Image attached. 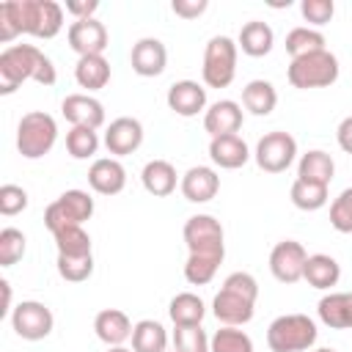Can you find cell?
Masks as SVG:
<instances>
[{"mask_svg":"<svg viewBox=\"0 0 352 352\" xmlns=\"http://www.w3.org/2000/svg\"><path fill=\"white\" fill-rule=\"evenodd\" d=\"M63 28V6L55 0H6L0 3V41L8 44L19 33L52 38Z\"/></svg>","mask_w":352,"mask_h":352,"instance_id":"6da1fadb","label":"cell"},{"mask_svg":"<svg viewBox=\"0 0 352 352\" xmlns=\"http://www.w3.org/2000/svg\"><path fill=\"white\" fill-rule=\"evenodd\" d=\"M52 60L33 44H11L0 52V94H14L25 80H36L41 85L55 82Z\"/></svg>","mask_w":352,"mask_h":352,"instance_id":"7a4b0ae2","label":"cell"},{"mask_svg":"<svg viewBox=\"0 0 352 352\" xmlns=\"http://www.w3.org/2000/svg\"><path fill=\"white\" fill-rule=\"evenodd\" d=\"M258 283L250 272H231L212 300V314L226 327H239L253 319Z\"/></svg>","mask_w":352,"mask_h":352,"instance_id":"3957f363","label":"cell"},{"mask_svg":"<svg viewBox=\"0 0 352 352\" xmlns=\"http://www.w3.org/2000/svg\"><path fill=\"white\" fill-rule=\"evenodd\" d=\"M316 322L305 314H283L267 327V346L272 352H305L316 344Z\"/></svg>","mask_w":352,"mask_h":352,"instance_id":"277c9868","label":"cell"},{"mask_svg":"<svg viewBox=\"0 0 352 352\" xmlns=\"http://www.w3.org/2000/svg\"><path fill=\"white\" fill-rule=\"evenodd\" d=\"M58 140V124L44 110H30L16 124V148L25 160H41Z\"/></svg>","mask_w":352,"mask_h":352,"instance_id":"5b68a950","label":"cell"},{"mask_svg":"<svg viewBox=\"0 0 352 352\" xmlns=\"http://www.w3.org/2000/svg\"><path fill=\"white\" fill-rule=\"evenodd\" d=\"M286 77L294 88L308 91V88H327L338 80V58L330 50L308 52L300 58H292Z\"/></svg>","mask_w":352,"mask_h":352,"instance_id":"8992f818","label":"cell"},{"mask_svg":"<svg viewBox=\"0 0 352 352\" xmlns=\"http://www.w3.org/2000/svg\"><path fill=\"white\" fill-rule=\"evenodd\" d=\"M236 41L228 36H214L209 38L206 50H204V66H201V77L204 85L209 88H228L234 82L236 74Z\"/></svg>","mask_w":352,"mask_h":352,"instance_id":"52a82bcc","label":"cell"},{"mask_svg":"<svg viewBox=\"0 0 352 352\" xmlns=\"http://www.w3.org/2000/svg\"><path fill=\"white\" fill-rule=\"evenodd\" d=\"M94 214V198L85 190H66L44 209V226L55 234L66 226H82Z\"/></svg>","mask_w":352,"mask_h":352,"instance_id":"ba28073f","label":"cell"},{"mask_svg":"<svg viewBox=\"0 0 352 352\" xmlns=\"http://www.w3.org/2000/svg\"><path fill=\"white\" fill-rule=\"evenodd\" d=\"M184 242L190 256H209L220 258L226 256V242H223V226L212 214H192L184 223Z\"/></svg>","mask_w":352,"mask_h":352,"instance_id":"9c48e42d","label":"cell"},{"mask_svg":"<svg viewBox=\"0 0 352 352\" xmlns=\"http://www.w3.org/2000/svg\"><path fill=\"white\" fill-rule=\"evenodd\" d=\"M253 157H256V165L261 170H267V173H283L294 162V157H297V140L289 132H280V129L267 132L264 138H258Z\"/></svg>","mask_w":352,"mask_h":352,"instance_id":"30bf717a","label":"cell"},{"mask_svg":"<svg viewBox=\"0 0 352 352\" xmlns=\"http://www.w3.org/2000/svg\"><path fill=\"white\" fill-rule=\"evenodd\" d=\"M52 324H55L52 311L44 302H38V300H22L11 311V327L25 341H41V338H47L52 333Z\"/></svg>","mask_w":352,"mask_h":352,"instance_id":"8fae6325","label":"cell"},{"mask_svg":"<svg viewBox=\"0 0 352 352\" xmlns=\"http://www.w3.org/2000/svg\"><path fill=\"white\" fill-rule=\"evenodd\" d=\"M305 261H308L305 248L297 239H283L270 253V272L280 283H297V280H302Z\"/></svg>","mask_w":352,"mask_h":352,"instance_id":"7c38bea8","label":"cell"},{"mask_svg":"<svg viewBox=\"0 0 352 352\" xmlns=\"http://www.w3.org/2000/svg\"><path fill=\"white\" fill-rule=\"evenodd\" d=\"M69 47L82 58V55H102L107 50V28L96 16L91 19H74L66 30Z\"/></svg>","mask_w":352,"mask_h":352,"instance_id":"4fadbf2b","label":"cell"},{"mask_svg":"<svg viewBox=\"0 0 352 352\" xmlns=\"http://www.w3.org/2000/svg\"><path fill=\"white\" fill-rule=\"evenodd\" d=\"M140 143H143V124L132 116H121V118L110 121V126L104 129V148L116 160L138 151Z\"/></svg>","mask_w":352,"mask_h":352,"instance_id":"5bb4252c","label":"cell"},{"mask_svg":"<svg viewBox=\"0 0 352 352\" xmlns=\"http://www.w3.org/2000/svg\"><path fill=\"white\" fill-rule=\"evenodd\" d=\"M60 113L72 126L99 129L104 124V104L91 94H69L60 102Z\"/></svg>","mask_w":352,"mask_h":352,"instance_id":"9a60e30c","label":"cell"},{"mask_svg":"<svg viewBox=\"0 0 352 352\" xmlns=\"http://www.w3.org/2000/svg\"><path fill=\"white\" fill-rule=\"evenodd\" d=\"M88 184L99 195H118L126 187V170L116 157H99L88 168Z\"/></svg>","mask_w":352,"mask_h":352,"instance_id":"2e32d148","label":"cell"},{"mask_svg":"<svg viewBox=\"0 0 352 352\" xmlns=\"http://www.w3.org/2000/svg\"><path fill=\"white\" fill-rule=\"evenodd\" d=\"M129 63L132 69L140 74V77H157L165 72V63H168V50L160 38H140L132 44V52H129Z\"/></svg>","mask_w":352,"mask_h":352,"instance_id":"e0dca14e","label":"cell"},{"mask_svg":"<svg viewBox=\"0 0 352 352\" xmlns=\"http://www.w3.org/2000/svg\"><path fill=\"white\" fill-rule=\"evenodd\" d=\"M165 99H168V107L176 116L192 118V116H198L206 107V88L201 82H195V80H176L168 88Z\"/></svg>","mask_w":352,"mask_h":352,"instance_id":"ac0fdd59","label":"cell"},{"mask_svg":"<svg viewBox=\"0 0 352 352\" xmlns=\"http://www.w3.org/2000/svg\"><path fill=\"white\" fill-rule=\"evenodd\" d=\"M242 126V104L234 99H220L204 110V129L212 138L236 135Z\"/></svg>","mask_w":352,"mask_h":352,"instance_id":"d6986e66","label":"cell"},{"mask_svg":"<svg viewBox=\"0 0 352 352\" xmlns=\"http://www.w3.org/2000/svg\"><path fill=\"white\" fill-rule=\"evenodd\" d=\"M179 187H182V195H184L190 204H206V201H212V198L217 195V190H220V176H217V170L209 168V165H195V168H190V170L182 176Z\"/></svg>","mask_w":352,"mask_h":352,"instance_id":"ffe728a7","label":"cell"},{"mask_svg":"<svg viewBox=\"0 0 352 352\" xmlns=\"http://www.w3.org/2000/svg\"><path fill=\"white\" fill-rule=\"evenodd\" d=\"M94 330H96L99 341H104L107 346H124V341L132 338L135 324L129 322V316L121 308H104L96 314Z\"/></svg>","mask_w":352,"mask_h":352,"instance_id":"44dd1931","label":"cell"},{"mask_svg":"<svg viewBox=\"0 0 352 352\" xmlns=\"http://www.w3.org/2000/svg\"><path fill=\"white\" fill-rule=\"evenodd\" d=\"M316 314L330 330H352V292H330L319 300Z\"/></svg>","mask_w":352,"mask_h":352,"instance_id":"7402d4cb","label":"cell"},{"mask_svg":"<svg viewBox=\"0 0 352 352\" xmlns=\"http://www.w3.org/2000/svg\"><path fill=\"white\" fill-rule=\"evenodd\" d=\"M209 157L217 168L234 170V168H242L250 160V148L239 135H220V138L209 140Z\"/></svg>","mask_w":352,"mask_h":352,"instance_id":"603a6c76","label":"cell"},{"mask_svg":"<svg viewBox=\"0 0 352 352\" xmlns=\"http://www.w3.org/2000/svg\"><path fill=\"white\" fill-rule=\"evenodd\" d=\"M140 182H143L146 192H151L154 198H165L176 190V184L182 179L176 176V168L168 160H148L140 170Z\"/></svg>","mask_w":352,"mask_h":352,"instance_id":"cb8c5ba5","label":"cell"},{"mask_svg":"<svg viewBox=\"0 0 352 352\" xmlns=\"http://www.w3.org/2000/svg\"><path fill=\"white\" fill-rule=\"evenodd\" d=\"M333 173H336V162H333V157H330L327 151H322V148L305 151V154L300 157V162H297V179L311 182V184H324V187H330Z\"/></svg>","mask_w":352,"mask_h":352,"instance_id":"d4e9b609","label":"cell"},{"mask_svg":"<svg viewBox=\"0 0 352 352\" xmlns=\"http://www.w3.org/2000/svg\"><path fill=\"white\" fill-rule=\"evenodd\" d=\"M272 44H275V33H272V28H270L267 22H261V19L245 22L242 30H239V38H236V47H239L245 55H250V58L267 55V52L272 50Z\"/></svg>","mask_w":352,"mask_h":352,"instance_id":"484cf974","label":"cell"},{"mask_svg":"<svg viewBox=\"0 0 352 352\" xmlns=\"http://www.w3.org/2000/svg\"><path fill=\"white\" fill-rule=\"evenodd\" d=\"M74 80L85 91H99L110 82V63L104 55H82L74 66Z\"/></svg>","mask_w":352,"mask_h":352,"instance_id":"4316f807","label":"cell"},{"mask_svg":"<svg viewBox=\"0 0 352 352\" xmlns=\"http://www.w3.org/2000/svg\"><path fill=\"white\" fill-rule=\"evenodd\" d=\"M302 278L308 280V286L324 292V289H330V286L338 283V278H341V264H338L333 256H327V253H314V256H308V261H305Z\"/></svg>","mask_w":352,"mask_h":352,"instance_id":"83f0119b","label":"cell"},{"mask_svg":"<svg viewBox=\"0 0 352 352\" xmlns=\"http://www.w3.org/2000/svg\"><path fill=\"white\" fill-rule=\"evenodd\" d=\"M278 104V91L270 80H250L242 88V107L253 116H270Z\"/></svg>","mask_w":352,"mask_h":352,"instance_id":"f1b7e54d","label":"cell"},{"mask_svg":"<svg viewBox=\"0 0 352 352\" xmlns=\"http://www.w3.org/2000/svg\"><path fill=\"white\" fill-rule=\"evenodd\" d=\"M135 352H168V330L157 319H140L132 330Z\"/></svg>","mask_w":352,"mask_h":352,"instance_id":"f546056e","label":"cell"},{"mask_svg":"<svg viewBox=\"0 0 352 352\" xmlns=\"http://www.w3.org/2000/svg\"><path fill=\"white\" fill-rule=\"evenodd\" d=\"M204 314H206V305H204V300H201L198 294H192V292L176 294V297L170 300V305H168L170 322H173V324H182V327H187V324H201V322H204Z\"/></svg>","mask_w":352,"mask_h":352,"instance_id":"4dcf8cb0","label":"cell"},{"mask_svg":"<svg viewBox=\"0 0 352 352\" xmlns=\"http://www.w3.org/2000/svg\"><path fill=\"white\" fill-rule=\"evenodd\" d=\"M319 50H327L324 47V36L308 25H300V28H292L286 33V52L292 58H300V55H308V52H319Z\"/></svg>","mask_w":352,"mask_h":352,"instance_id":"1f68e13d","label":"cell"},{"mask_svg":"<svg viewBox=\"0 0 352 352\" xmlns=\"http://www.w3.org/2000/svg\"><path fill=\"white\" fill-rule=\"evenodd\" d=\"M58 256H88L91 253V236L82 226H66L52 234Z\"/></svg>","mask_w":352,"mask_h":352,"instance_id":"d6a6232c","label":"cell"},{"mask_svg":"<svg viewBox=\"0 0 352 352\" xmlns=\"http://www.w3.org/2000/svg\"><path fill=\"white\" fill-rule=\"evenodd\" d=\"M289 195H292V204L302 212H316L327 204V187L324 184H311V182H302V179H294Z\"/></svg>","mask_w":352,"mask_h":352,"instance_id":"836d02e7","label":"cell"},{"mask_svg":"<svg viewBox=\"0 0 352 352\" xmlns=\"http://www.w3.org/2000/svg\"><path fill=\"white\" fill-rule=\"evenodd\" d=\"M209 346H212V352H256L253 341L245 330L226 327V324L220 330H214V336L209 338Z\"/></svg>","mask_w":352,"mask_h":352,"instance_id":"e575fe53","label":"cell"},{"mask_svg":"<svg viewBox=\"0 0 352 352\" xmlns=\"http://www.w3.org/2000/svg\"><path fill=\"white\" fill-rule=\"evenodd\" d=\"M170 341H173V349L176 352H212L209 338H206V333H204L201 324H187V327L173 324Z\"/></svg>","mask_w":352,"mask_h":352,"instance_id":"d590c367","label":"cell"},{"mask_svg":"<svg viewBox=\"0 0 352 352\" xmlns=\"http://www.w3.org/2000/svg\"><path fill=\"white\" fill-rule=\"evenodd\" d=\"M99 148V135L96 129H88V126H72L66 132V151L74 157V160H88L94 157Z\"/></svg>","mask_w":352,"mask_h":352,"instance_id":"8d00e7d4","label":"cell"},{"mask_svg":"<svg viewBox=\"0 0 352 352\" xmlns=\"http://www.w3.org/2000/svg\"><path fill=\"white\" fill-rule=\"evenodd\" d=\"M94 272V256H58V275L69 283H82Z\"/></svg>","mask_w":352,"mask_h":352,"instance_id":"74e56055","label":"cell"},{"mask_svg":"<svg viewBox=\"0 0 352 352\" xmlns=\"http://www.w3.org/2000/svg\"><path fill=\"white\" fill-rule=\"evenodd\" d=\"M25 248H28V239L19 228H3L0 231V267H11L16 264L22 256H25Z\"/></svg>","mask_w":352,"mask_h":352,"instance_id":"f35d334b","label":"cell"},{"mask_svg":"<svg viewBox=\"0 0 352 352\" xmlns=\"http://www.w3.org/2000/svg\"><path fill=\"white\" fill-rule=\"evenodd\" d=\"M223 261L220 258H209V256H187V264H184V278L192 283V286H204L209 283L214 275H217V267Z\"/></svg>","mask_w":352,"mask_h":352,"instance_id":"ab89813d","label":"cell"},{"mask_svg":"<svg viewBox=\"0 0 352 352\" xmlns=\"http://www.w3.org/2000/svg\"><path fill=\"white\" fill-rule=\"evenodd\" d=\"M330 226L338 234H352V187L341 190L330 204Z\"/></svg>","mask_w":352,"mask_h":352,"instance_id":"60d3db41","label":"cell"},{"mask_svg":"<svg viewBox=\"0 0 352 352\" xmlns=\"http://www.w3.org/2000/svg\"><path fill=\"white\" fill-rule=\"evenodd\" d=\"M300 14H302V19L308 25L319 28V25H327L333 19L336 6H333V0H302L300 3Z\"/></svg>","mask_w":352,"mask_h":352,"instance_id":"b9f144b4","label":"cell"},{"mask_svg":"<svg viewBox=\"0 0 352 352\" xmlns=\"http://www.w3.org/2000/svg\"><path fill=\"white\" fill-rule=\"evenodd\" d=\"M28 206V192L19 184H3L0 187V214L14 217Z\"/></svg>","mask_w":352,"mask_h":352,"instance_id":"7bdbcfd3","label":"cell"},{"mask_svg":"<svg viewBox=\"0 0 352 352\" xmlns=\"http://www.w3.org/2000/svg\"><path fill=\"white\" fill-rule=\"evenodd\" d=\"M170 8H173V14L182 16V19H195V16H201V14L209 8V3H206V0H173Z\"/></svg>","mask_w":352,"mask_h":352,"instance_id":"ee69618b","label":"cell"},{"mask_svg":"<svg viewBox=\"0 0 352 352\" xmlns=\"http://www.w3.org/2000/svg\"><path fill=\"white\" fill-rule=\"evenodd\" d=\"M99 3L96 0H69L66 3V11L74 16V19H91L96 14Z\"/></svg>","mask_w":352,"mask_h":352,"instance_id":"f6af8a7d","label":"cell"},{"mask_svg":"<svg viewBox=\"0 0 352 352\" xmlns=\"http://www.w3.org/2000/svg\"><path fill=\"white\" fill-rule=\"evenodd\" d=\"M336 140H338V146H341L346 154H352V116H346V118L338 124Z\"/></svg>","mask_w":352,"mask_h":352,"instance_id":"bcb514c9","label":"cell"},{"mask_svg":"<svg viewBox=\"0 0 352 352\" xmlns=\"http://www.w3.org/2000/svg\"><path fill=\"white\" fill-rule=\"evenodd\" d=\"M0 286H3V297H6L0 314H8V311H14V308H11V283H8V280H0Z\"/></svg>","mask_w":352,"mask_h":352,"instance_id":"7dc6e473","label":"cell"},{"mask_svg":"<svg viewBox=\"0 0 352 352\" xmlns=\"http://www.w3.org/2000/svg\"><path fill=\"white\" fill-rule=\"evenodd\" d=\"M107 352H135V349H126V346H107Z\"/></svg>","mask_w":352,"mask_h":352,"instance_id":"c3c4849f","label":"cell"},{"mask_svg":"<svg viewBox=\"0 0 352 352\" xmlns=\"http://www.w3.org/2000/svg\"><path fill=\"white\" fill-rule=\"evenodd\" d=\"M314 352H336V349H330V346H324V349H314Z\"/></svg>","mask_w":352,"mask_h":352,"instance_id":"681fc988","label":"cell"},{"mask_svg":"<svg viewBox=\"0 0 352 352\" xmlns=\"http://www.w3.org/2000/svg\"><path fill=\"white\" fill-rule=\"evenodd\" d=\"M173 352H176V349H173Z\"/></svg>","mask_w":352,"mask_h":352,"instance_id":"f907efd6","label":"cell"}]
</instances>
